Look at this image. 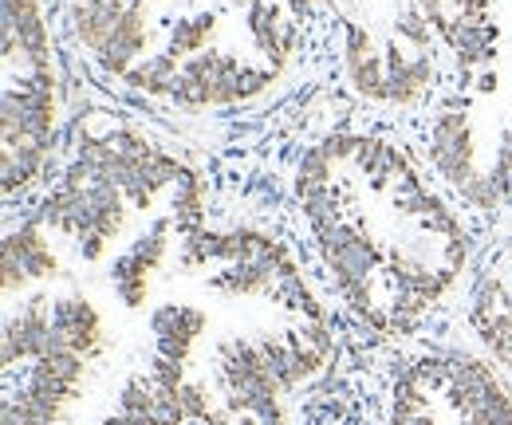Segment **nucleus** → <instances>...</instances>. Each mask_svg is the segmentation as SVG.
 <instances>
[{"label":"nucleus","instance_id":"obj_14","mask_svg":"<svg viewBox=\"0 0 512 425\" xmlns=\"http://www.w3.org/2000/svg\"><path fill=\"white\" fill-rule=\"evenodd\" d=\"M205 205H209V185L197 170H186L178 185H174V197H170V217L178 225V237H193L205 229Z\"/></svg>","mask_w":512,"mask_h":425},{"label":"nucleus","instance_id":"obj_17","mask_svg":"<svg viewBox=\"0 0 512 425\" xmlns=\"http://www.w3.org/2000/svg\"><path fill=\"white\" fill-rule=\"evenodd\" d=\"M335 154L327 150V142H316L300 154L296 162V193H312V189H327L331 178H335Z\"/></svg>","mask_w":512,"mask_h":425},{"label":"nucleus","instance_id":"obj_11","mask_svg":"<svg viewBox=\"0 0 512 425\" xmlns=\"http://www.w3.org/2000/svg\"><path fill=\"white\" fill-rule=\"evenodd\" d=\"M154 331V355L170 363H190L197 339L209 331V311L193 304H162L150 311Z\"/></svg>","mask_w":512,"mask_h":425},{"label":"nucleus","instance_id":"obj_12","mask_svg":"<svg viewBox=\"0 0 512 425\" xmlns=\"http://www.w3.org/2000/svg\"><path fill=\"white\" fill-rule=\"evenodd\" d=\"M276 284H280V268H276L272 260L225 264V268L209 280V288H213L217 296H229V300H253V296H268V300H272Z\"/></svg>","mask_w":512,"mask_h":425},{"label":"nucleus","instance_id":"obj_9","mask_svg":"<svg viewBox=\"0 0 512 425\" xmlns=\"http://www.w3.org/2000/svg\"><path fill=\"white\" fill-rule=\"evenodd\" d=\"M343 75L359 99L386 103V56L375 36L355 20H343Z\"/></svg>","mask_w":512,"mask_h":425},{"label":"nucleus","instance_id":"obj_3","mask_svg":"<svg viewBox=\"0 0 512 425\" xmlns=\"http://www.w3.org/2000/svg\"><path fill=\"white\" fill-rule=\"evenodd\" d=\"M174 217H158L138 241H130V248L111 264V288L119 296V304L127 311H142L150 300V276L162 268L166 252H170V233H174Z\"/></svg>","mask_w":512,"mask_h":425},{"label":"nucleus","instance_id":"obj_18","mask_svg":"<svg viewBox=\"0 0 512 425\" xmlns=\"http://www.w3.org/2000/svg\"><path fill=\"white\" fill-rule=\"evenodd\" d=\"M394 40L398 44H410V52H430L434 44V24L426 20V12L418 4H410L398 20H394Z\"/></svg>","mask_w":512,"mask_h":425},{"label":"nucleus","instance_id":"obj_19","mask_svg":"<svg viewBox=\"0 0 512 425\" xmlns=\"http://www.w3.org/2000/svg\"><path fill=\"white\" fill-rule=\"evenodd\" d=\"M103 425H150V422H146V418H134V414H123V410H119V414L103 418Z\"/></svg>","mask_w":512,"mask_h":425},{"label":"nucleus","instance_id":"obj_6","mask_svg":"<svg viewBox=\"0 0 512 425\" xmlns=\"http://www.w3.org/2000/svg\"><path fill=\"white\" fill-rule=\"evenodd\" d=\"M103 347H107V335H103V319L95 304L79 292L56 296L52 300V351H71L91 363L103 355Z\"/></svg>","mask_w":512,"mask_h":425},{"label":"nucleus","instance_id":"obj_16","mask_svg":"<svg viewBox=\"0 0 512 425\" xmlns=\"http://www.w3.org/2000/svg\"><path fill=\"white\" fill-rule=\"evenodd\" d=\"M217 20H221V12H217V8H205V12L182 16V20L170 28L166 52H170V56H178L182 63L193 60V56H201V52H209V40H213V32H217Z\"/></svg>","mask_w":512,"mask_h":425},{"label":"nucleus","instance_id":"obj_4","mask_svg":"<svg viewBox=\"0 0 512 425\" xmlns=\"http://www.w3.org/2000/svg\"><path fill=\"white\" fill-rule=\"evenodd\" d=\"M24 71H56V36L40 0H4V60Z\"/></svg>","mask_w":512,"mask_h":425},{"label":"nucleus","instance_id":"obj_7","mask_svg":"<svg viewBox=\"0 0 512 425\" xmlns=\"http://www.w3.org/2000/svg\"><path fill=\"white\" fill-rule=\"evenodd\" d=\"M245 32L276 75L292 63L296 48H300V20L292 12H284V4H276V0L245 4Z\"/></svg>","mask_w":512,"mask_h":425},{"label":"nucleus","instance_id":"obj_13","mask_svg":"<svg viewBox=\"0 0 512 425\" xmlns=\"http://www.w3.org/2000/svg\"><path fill=\"white\" fill-rule=\"evenodd\" d=\"M446 44L453 48L461 71H481V67H489L493 56H497V28H493V24H465V20H453Z\"/></svg>","mask_w":512,"mask_h":425},{"label":"nucleus","instance_id":"obj_15","mask_svg":"<svg viewBox=\"0 0 512 425\" xmlns=\"http://www.w3.org/2000/svg\"><path fill=\"white\" fill-rule=\"evenodd\" d=\"M178 75H182V60H178V56H170V52H150L146 60H138L130 67L123 83H127L130 91H138V95L162 99V95H174Z\"/></svg>","mask_w":512,"mask_h":425},{"label":"nucleus","instance_id":"obj_2","mask_svg":"<svg viewBox=\"0 0 512 425\" xmlns=\"http://www.w3.org/2000/svg\"><path fill=\"white\" fill-rule=\"evenodd\" d=\"M0 280H4V300H12L16 292H24L32 280H56L60 256L52 248V229L32 213L28 221H20L16 229H8L4 248H0Z\"/></svg>","mask_w":512,"mask_h":425},{"label":"nucleus","instance_id":"obj_5","mask_svg":"<svg viewBox=\"0 0 512 425\" xmlns=\"http://www.w3.org/2000/svg\"><path fill=\"white\" fill-rule=\"evenodd\" d=\"M52 351V296L36 292L32 300L8 311L4 319V343H0V359L8 370L16 366L40 363Z\"/></svg>","mask_w":512,"mask_h":425},{"label":"nucleus","instance_id":"obj_8","mask_svg":"<svg viewBox=\"0 0 512 425\" xmlns=\"http://www.w3.org/2000/svg\"><path fill=\"white\" fill-rule=\"evenodd\" d=\"M469 323L477 327L481 343L493 359L512 370V296L497 276H481L469 296Z\"/></svg>","mask_w":512,"mask_h":425},{"label":"nucleus","instance_id":"obj_10","mask_svg":"<svg viewBox=\"0 0 512 425\" xmlns=\"http://www.w3.org/2000/svg\"><path fill=\"white\" fill-rule=\"evenodd\" d=\"M386 56V107H422L426 95L434 91V56L430 52H402L398 40H390L383 48Z\"/></svg>","mask_w":512,"mask_h":425},{"label":"nucleus","instance_id":"obj_1","mask_svg":"<svg viewBox=\"0 0 512 425\" xmlns=\"http://www.w3.org/2000/svg\"><path fill=\"white\" fill-rule=\"evenodd\" d=\"M426 150H430V166L438 170V178H446L461 197L489 178V174L477 166L473 119H469L465 111H457V107H446V111H438V115L430 119Z\"/></svg>","mask_w":512,"mask_h":425}]
</instances>
